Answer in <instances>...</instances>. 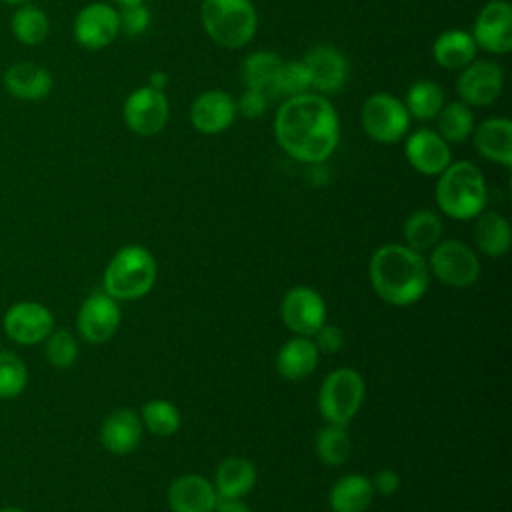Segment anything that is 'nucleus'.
I'll use <instances>...</instances> for the list:
<instances>
[{
	"instance_id": "obj_5",
	"label": "nucleus",
	"mask_w": 512,
	"mask_h": 512,
	"mask_svg": "<svg viewBox=\"0 0 512 512\" xmlns=\"http://www.w3.org/2000/svg\"><path fill=\"white\" fill-rule=\"evenodd\" d=\"M204 32L222 48L246 46L258 28L252 0H204L200 6Z\"/></svg>"
},
{
	"instance_id": "obj_18",
	"label": "nucleus",
	"mask_w": 512,
	"mask_h": 512,
	"mask_svg": "<svg viewBox=\"0 0 512 512\" xmlns=\"http://www.w3.org/2000/svg\"><path fill=\"white\" fill-rule=\"evenodd\" d=\"M302 64L306 66L310 88L328 94L344 86L348 78V62L340 50L328 44L314 46L306 52Z\"/></svg>"
},
{
	"instance_id": "obj_4",
	"label": "nucleus",
	"mask_w": 512,
	"mask_h": 512,
	"mask_svg": "<svg viewBox=\"0 0 512 512\" xmlns=\"http://www.w3.org/2000/svg\"><path fill=\"white\" fill-rule=\"evenodd\" d=\"M156 274L158 266L148 248L122 246L104 270V292L114 300H138L152 290Z\"/></svg>"
},
{
	"instance_id": "obj_14",
	"label": "nucleus",
	"mask_w": 512,
	"mask_h": 512,
	"mask_svg": "<svg viewBox=\"0 0 512 512\" xmlns=\"http://www.w3.org/2000/svg\"><path fill=\"white\" fill-rule=\"evenodd\" d=\"M118 32V10L106 2H92L74 18V38L86 50L106 48L118 36Z\"/></svg>"
},
{
	"instance_id": "obj_45",
	"label": "nucleus",
	"mask_w": 512,
	"mask_h": 512,
	"mask_svg": "<svg viewBox=\"0 0 512 512\" xmlns=\"http://www.w3.org/2000/svg\"><path fill=\"white\" fill-rule=\"evenodd\" d=\"M0 2H8V4H28L30 0H0Z\"/></svg>"
},
{
	"instance_id": "obj_26",
	"label": "nucleus",
	"mask_w": 512,
	"mask_h": 512,
	"mask_svg": "<svg viewBox=\"0 0 512 512\" xmlns=\"http://www.w3.org/2000/svg\"><path fill=\"white\" fill-rule=\"evenodd\" d=\"M374 488L364 474H346L334 482L328 494L332 512H366L372 504Z\"/></svg>"
},
{
	"instance_id": "obj_23",
	"label": "nucleus",
	"mask_w": 512,
	"mask_h": 512,
	"mask_svg": "<svg viewBox=\"0 0 512 512\" xmlns=\"http://www.w3.org/2000/svg\"><path fill=\"white\" fill-rule=\"evenodd\" d=\"M478 46L470 32L462 28H450L436 36L432 44V58L444 70H462L476 60Z\"/></svg>"
},
{
	"instance_id": "obj_16",
	"label": "nucleus",
	"mask_w": 512,
	"mask_h": 512,
	"mask_svg": "<svg viewBox=\"0 0 512 512\" xmlns=\"http://www.w3.org/2000/svg\"><path fill=\"white\" fill-rule=\"evenodd\" d=\"M404 156L424 176H438L452 162L450 144L430 128H418L406 138Z\"/></svg>"
},
{
	"instance_id": "obj_15",
	"label": "nucleus",
	"mask_w": 512,
	"mask_h": 512,
	"mask_svg": "<svg viewBox=\"0 0 512 512\" xmlns=\"http://www.w3.org/2000/svg\"><path fill=\"white\" fill-rule=\"evenodd\" d=\"M2 326L18 344H38L54 330L52 312L40 302H18L4 314Z\"/></svg>"
},
{
	"instance_id": "obj_19",
	"label": "nucleus",
	"mask_w": 512,
	"mask_h": 512,
	"mask_svg": "<svg viewBox=\"0 0 512 512\" xmlns=\"http://www.w3.org/2000/svg\"><path fill=\"white\" fill-rule=\"evenodd\" d=\"M172 512H212L218 500L214 484L200 474H184L168 488Z\"/></svg>"
},
{
	"instance_id": "obj_40",
	"label": "nucleus",
	"mask_w": 512,
	"mask_h": 512,
	"mask_svg": "<svg viewBox=\"0 0 512 512\" xmlns=\"http://www.w3.org/2000/svg\"><path fill=\"white\" fill-rule=\"evenodd\" d=\"M268 110V94L262 90L246 88L240 100L236 102V112L244 118H260Z\"/></svg>"
},
{
	"instance_id": "obj_20",
	"label": "nucleus",
	"mask_w": 512,
	"mask_h": 512,
	"mask_svg": "<svg viewBox=\"0 0 512 512\" xmlns=\"http://www.w3.org/2000/svg\"><path fill=\"white\" fill-rule=\"evenodd\" d=\"M142 430L140 416L134 410L120 408L104 418L100 426V442L110 454L124 456L140 444Z\"/></svg>"
},
{
	"instance_id": "obj_25",
	"label": "nucleus",
	"mask_w": 512,
	"mask_h": 512,
	"mask_svg": "<svg viewBox=\"0 0 512 512\" xmlns=\"http://www.w3.org/2000/svg\"><path fill=\"white\" fill-rule=\"evenodd\" d=\"M218 498H244L256 484V466L242 456L222 460L214 474Z\"/></svg>"
},
{
	"instance_id": "obj_44",
	"label": "nucleus",
	"mask_w": 512,
	"mask_h": 512,
	"mask_svg": "<svg viewBox=\"0 0 512 512\" xmlns=\"http://www.w3.org/2000/svg\"><path fill=\"white\" fill-rule=\"evenodd\" d=\"M120 6H134V4H144V0H116Z\"/></svg>"
},
{
	"instance_id": "obj_34",
	"label": "nucleus",
	"mask_w": 512,
	"mask_h": 512,
	"mask_svg": "<svg viewBox=\"0 0 512 512\" xmlns=\"http://www.w3.org/2000/svg\"><path fill=\"white\" fill-rule=\"evenodd\" d=\"M10 24H12L14 36L22 44H28V46L40 44L48 36V30H50L48 16L40 8L30 6V4H22L14 12Z\"/></svg>"
},
{
	"instance_id": "obj_28",
	"label": "nucleus",
	"mask_w": 512,
	"mask_h": 512,
	"mask_svg": "<svg viewBox=\"0 0 512 512\" xmlns=\"http://www.w3.org/2000/svg\"><path fill=\"white\" fill-rule=\"evenodd\" d=\"M404 240L406 246L416 250V252H426L432 250L442 236V220L438 218L436 212L420 208L414 210L406 220H404Z\"/></svg>"
},
{
	"instance_id": "obj_36",
	"label": "nucleus",
	"mask_w": 512,
	"mask_h": 512,
	"mask_svg": "<svg viewBox=\"0 0 512 512\" xmlns=\"http://www.w3.org/2000/svg\"><path fill=\"white\" fill-rule=\"evenodd\" d=\"M26 382V364L14 352H0V398H16Z\"/></svg>"
},
{
	"instance_id": "obj_38",
	"label": "nucleus",
	"mask_w": 512,
	"mask_h": 512,
	"mask_svg": "<svg viewBox=\"0 0 512 512\" xmlns=\"http://www.w3.org/2000/svg\"><path fill=\"white\" fill-rule=\"evenodd\" d=\"M120 20V30L128 36H138L148 30L150 26V10L144 4H134V6H122L118 12Z\"/></svg>"
},
{
	"instance_id": "obj_7",
	"label": "nucleus",
	"mask_w": 512,
	"mask_h": 512,
	"mask_svg": "<svg viewBox=\"0 0 512 512\" xmlns=\"http://www.w3.org/2000/svg\"><path fill=\"white\" fill-rule=\"evenodd\" d=\"M410 114L404 102L390 92H376L362 102L360 124L368 138L380 144L400 142L410 128Z\"/></svg>"
},
{
	"instance_id": "obj_42",
	"label": "nucleus",
	"mask_w": 512,
	"mask_h": 512,
	"mask_svg": "<svg viewBox=\"0 0 512 512\" xmlns=\"http://www.w3.org/2000/svg\"><path fill=\"white\" fill-rule=\"evenodd\" d=\"M212 512H252L242 498H218Z\"/></svg>"
},
{
	"instance_id": "obj_37",
	"label": "nucleus",
	"mask_w": 512,
	"mask_h": 512,
	"mask_svg": "<svg viewBox=\"0 0 512 512\" xmlns=\"http://www.w3.org/2000/svg\"><path fill=\"white\" fill-rule=\"evenodd\" d=\"M78 356V344L68 330H52L46 338V358L56 368H70Z\"/></svg>"
},
{
	"instance_id": "obj_43",
	"label": "nucleus",
	"mask_w": 512,
	"mask_h": 512,
	"mask_svg": "<svg viewBox=\"0 0 512 512\" xmlns=\"http://www.w3.org/2000/svg\"><path fill=\"white\" fill-rule=\"evenodd\" d=\"M148 86H152V88H156V90H162L164 86H166V74L164 72H154L152 76H150V84Z\"/></svg>"
},
{
	"instance_id": "obj_27",
	"label": "nucleus",
	"mask_w": 512,
	"mask_h": 512,
	"mask_svg": "<svg viewBox=\"0 0 512 512\" xmlns=\"http://www.w3.org/2000/svg\"><path fill=\"white\" fill-rule=\"evenodd\" d=\"M474 244L490 258L504 256L512 244V228L506 216L500 212H480L474 228Z\"/></svg>"
},
{
	"instance_id": "obj_8",
	"label": "nucleus",
	"mask_w": 512,
	"mask_h": 512,
	"mask_svg": "<svg viewBox=\"0 0 512 512\" xmlns=\"http://www.w3.org/2000/svg\"><path fill=\"white\" fill-rule=\"evenodd\" d=\"M426 262L430 274L452 288H468L480 276L478 254L460 240L438 242Z\"/></svg>"
},
{
	"instance_id": "obj_31",
	"label": "nucleus",
	"mask_w": 512,
	"mask_h": 512,
	"mask_svg": "<svg viewBox=\"0 0 512 512\" xmlns=\"http://www.w3.org/2000/svg\"><path fill=\"white\" fill-rule=\"evenodd\" d=\"M438 134L448 142V144H460L466 138L472 136L474 132V114L468 104L454 100L448 102L440 108L438 116Z\"/></svg>"
},
{
	"instance_id": "obj_12",
	"label": "nucleus",
	"mask_w": 512,
	"mask_h": 512,
	"mask_svg": "<svg viewBox=\"0 0 512 512\" xmlns=\"http://www.w3.org/2000/svg\"><path fill=\"white\" fill-rule=\"evenodd\" d=\"M280 316L296 336H312L326 322V302L310 286L290 288L280 302Z\"/></svg>"
},
{
	"instance_id": "obj_41",
	"label": "nucleus",
	"mask_w": 512,
	"mask_h": 512,
	"mask_svg": "<svg viewBox=\"0 0 512 512\" xmlns=\"http://www.w3.org/2000/svg\"><path fill=\"white\" fill-rule=\"evenodd\" d=\"M370 482H372L374 494H380V496H392L400 488V476L392 468L376 470V474L370 478Z\"/></svg>"
},
{
	"instance_id": "obj_30",
	"label": "nucleus",
	"mask_w": 512,
	"mask_h": 512,
	"mask_svg": "<svg viewBox=\"0 0 512 512\" xmlns=\"http://www.w3.org/2000/svg\"><path fill=\"white\" fill-rule=\"evenodd\" d=\"M404 106L410 118H416L422 122L432 120L438 116L440 108L444 106V90L434 80H428V78L416 80L406 92Z\"/></svg>"
},
{
	"instance_id": "obj_13",
	"label": "nucleus",
	"mask_w": 512,
	"mask_h": 512,
	"mask_svg": "<svg viewBox=\"0 0 512 512\" xmlns=\"http://www.w3.org/2000/svg\"><path fill=\"white\" fill-rule=\"evenodd\" d=\"M120 306L118 300L108 296L106 292L90 294L76 318V326L80 336L90 344H102L110 340L120 326Z\"/></svg>"
},
{
	"instance_id": "obj_10",
	"label": "nucleus",
	"mask_w": 512,
	"mask_h": 512,
	"mask_svg": "<svg viewBox=\"0 0 512 512\" xmlns=\"http://www.w3.org/2000/svg\"><path fill=\"white\" fill-rule=\"evenodd\" d=\"M168 112L170 106L164 92L152 86L136 88L122 108L126 126L138 136H154L162 132L168 122Z\"/></svg>"
},
{
	"instance_id": "obj_33",
	"label": "nucleus",
	"mask_w": 512,
	"mask_h": 512,
	"mask_svg": "<svg viewBox=\"0 0 512 512\" xmlns=\"http://www.w3.org/2000/svg\"><path fill=\"white\" fill-rule=\"evenodd\" d=\"M140 420L148 432H152L154 436H160V438L176 434L180 428V422H182L176 404H172L170 400H162V398L146 402L142 406Z\"/></svg>"
},
{
	"instance_id": "obj_3",
	"label": "nucleus",
	"mask_w": 512,
	"mask_h": 512,
	"mask_svg": "<svg viewBox=\"0 0 512 512\" xmlns=\"http://www.w3.org/2000/svg\"><path fill=\"white\" fill-rule=\"evenodd\" d=\"M488 200L482 170L468 160L450 162L436 182V204L454 220H470L484 212Z\"/></svg>"
},
{
	"instance_id": "obj_35",
	"label": "nucleus",
	"mask_w": 512,
	"mask_h": 512,
	"mask_svg": "<svg viewBox=\"0 0 512 512\" xmlns=\"http://www.w3.org/2000/svg\"><path fill=\"white\" fill-rule=\"evenodd\" d=\"M308 90H310V78H308V72H306V66L302 64V60L282 62L278 66L276 76L270 86L272 94L290 98V96H298Z\"/></svg>"
},
{
	"instance_id": "obj_11",
	"label": "nucleus",
	"mask_w": 512,
	"mask_h": 512,
	"mask_svg": "<svg viewBox=\"0 0 512 512\" xmlns=\"http://www.w3.org/2000/svg\"><path fill=\"white\" fill-rule=\"evenodd\" d=\"M472 38L478 48L502 56L512 50V6L506 0L486 2L472 26Z\"/></svg>"
},
{
	"instance_id": "obj_9",
	"label": "nucleus",
	"mask_w": 512,
	"mask_h": 512,
	"mask_svg": "<svg viewBox=\"0 0 512 512\" xmlns=\"http://www.w3.org/2000/svg\"><path fill=\"white\" fill-rule=\"evenodd\" d=\"M504 88V70L494 60H472L456 78L460 102L468 106H490Z\"/></svg>"
},
{
	"instance_id": "obj_46",
	"label": "nucleus",
	"mask_w": 512,
	"mask_h": 512,
	"mask_svg": "<svg viewBox=\"0 0 512 512\" xmlns=\"http://www.w3.org/2000/svg\"><path fill=\"white\" fill-rule=\"evenodd\" d=\"M0 512H24V510H20V508H2Z\"/></svg>"
},
{
	"instance_id": "obj_2",
	"label": "nucleus",
	"mask_w": 512,
	"mask_h": 512,
	"mask_svg": "<svg viewBox=\"0 0 512 512\" xmlns=\"http://www.w3.org/2000/svg\"><path fill=\"white\" fill-rule=\"evenodd\" d=\"M368 274L374 292L392 306L418 302L430 286L426 258L406 244H384L374 250Z\"/></svg>"
},
{
	"instance_id": "obj_17",
	"label": "nucleus",
	"mask_w": 512,
	"mask_h": 512,
	"mask_svg": "<svg viewBox=\"0 0 512 512\" xmlns=\"http://www.w3.org/2000/svg\"><path fill=\"white\" fill-rule=\"evenodd\" d=\"M236 100L224 90H206L190 106L192 126L206 136L222 134L236 120Z\"/></svg>"
},
{
	"instance_id": "obj_6",
	"label": "nucleus",
	"mask_w": 512,
	"mask_h": 512,
	"mask_svg": "<svg viewBox=\"0 0 512 512\" xmlns=\"http://www.w3.org/2000/svg\"><path fill=\"white\" fill-rule=\"evenodd\" d=\"M366 384L354 368H338L330 372L318 392V412L330 424H348L364 402Z\"/></svg>"
},
{
	"instance_id": "obj_22",
	"label": "nucleus",
	"mask_w": 512,
	"mask_h": 512,
	"mask_svg": "<svg viewBox=\"0 0 512 512\" xmlns=\"http://www.w3.org/2000/svg\"><path fill=\"white\" fill-rule=\"evenodd\" d=\"M320 352L308 336H294L276 354V370L284 380L308 378L318 366Z\"/></svg>"
},
{
	"instance_id": "obj_21",
	"label": "nucleus",
	"mask_w": 512,
	"mask_h": 512,
	"mask_svg": "<svg viewBox=\"0 0 512 512\" xmlns=\"http://www.w3.org/2000/svg\"><path fill=\"white\" fill-rule=\"evenodd\" d=\"M474 148L486 160L504 168L512 166V122L508 118H488L474 126Z\"/></svg>"
},
{
	"instance_id": "obj_39",
	"label": "nucleus",
	"mask_w": 512,
	"mask_h": 512,
	"mask_svg": "<svg viewBox=\"0 0 512 512\" xmlns=\"http://www.w3.org/2000/svg\"><path fill=\"white\" fill-rule=\"evenodd\" d=\"M310 338L318 348V352H324V354H336L344 346V332L340 330V326L326 324V322Z\"/></svg>"
},
{
	"instance_id": "obj_24",
	"label": "nucleus",
	"mask_w": 512,
	"mask_h": 512,
	"mask_svg": "<svg viewBox=\"0 0 512 512\" xmlns=\"http://www.w3.org/2000/svg\"><path fill=\"white\" fill-rule=\"evenodd\" d=\"M4 84L20 100H44L52 90V76L32 62H16L6 70Z\"/></svg>"
},
{
	"instance_id": "obj_32",
	"label": "nucleus",
	"mask_w": 512,
	"mask_h": 512,
	"mask_svg": "<svg viewBox=\"0 0 512 512\" xmlns=\"http://www.w3.org/2000/svg\"><path fill=\"white\" fill-rule=\"evenodd\" d=\"M280 64H282V58L270 50H256L248 54L242 64V80L246 88L262 90L270 94V86Z\"/></svg>"
},
{
	"instance_id": "obj_29",
	"label": "nucleus",
	"mask_w": 512,
	"mask_h": 512,
	"mask_svg": "<svg viewBox=\"0 0 512 512\" xmlns=\"http://www.w3.org/2000/svg\"><path fill=\"white\" fill-rule=\"evenodd\" d=\"M314 450L320 462L326 466H340L348 462L352 452V440L346 424H326L320 428L314 440Z\"/></svg>"
},
{
	"instance_id": "obj_1",
	"label": "nucleus",
	"mask_w": 512,
	"mask_h": 512,
	"mask_svg": "<svg viewBox=\"0 0 512 512\" xmlns=\"http://www.w3.org/2000/svg\"><path fill=\"white\" fill-rule=\"evenodd\" d=\"M280 148L298 162L320 164L340 140V120L332 102L318 92H302L282 102L274 118Z\"/></svg>"
}]
</instances>
